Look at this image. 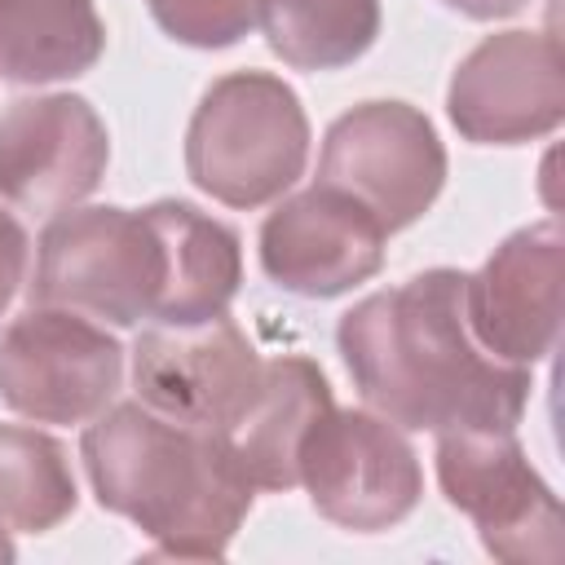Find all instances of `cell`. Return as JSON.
<instances>
[{"label": "cell", "instance_id": "1", "mask_svg": "<svg viewBox=\"0 0 565 565\" xmlns=\"http://www.w3.org/2000/svg\"><path fill=\"white\" fill-rule=\"evenodd\" d=\"M335 349L362 402L402 433L516 428L530 366L499 362L472 331L468 274L424 269L340 313Z\"/></svg>", "mask_w": 565, "mask_h": 565}, {"label": "cell", "instance_id": "2", "mask_svg": "<svg viewBox=\"0 0 565 565\" xmlns=\"http://www.w3.org/2000/svg\"><path fill=\"white\" fill-rule=\"evenodd\" d=\"M79 455L97 503L128 516L154 543L150 556L221 561L256 499L225 433L177 424L141 397L88 419Z\"/></svg>", "mask_w": 565, "mask_h": 565}, {"label": "cell", "instance_id": "3", "mask_svg": "<svg viewBox=\"0 0 565 565\" xmlns=\"http://www.w3.org/2000/svg\"><path fill=\"white\" fill-rule=\"evenodd\" d=\"M309 159V115L274 71H230L194 106L185 128L190 181L225 207L282 199Z\"/></svg>", "mask_w": 565, "mask_h": 565}, {"label": "cell", "instance_id": "4", "mask_svg": "<svg viewBox=\"0 0 565 565\" xmlns=\"http://www.w3.org/2000/svg\"><path fill=\"white\" fill-rule=\"evenodd\" d=\"M163 238L146 207H66L35 243L31 305L75 309L115 327L154 318L163 296Z\"/></svg>", "mask_w": 565, "mask_h": 565}, {"label": "cell", "instance_id": "5", "mask_svg": "<svg viewBox=\"0 0 565 565\" xmlns=\"http://www.w3.org/2000/svg\"><path fill=\"white\" fill-rule=\"evenodd\" d=\"M437 486L494 561H561V499L525 459L516 428L437 433Z\"/></svg>", "mask_w": 565, "mask_h": 565}, {"label": "cell", "instance_id": "6", "mask_svg": "<svg viewBox=\"0 0 565 565\" xmlns=\"http://www.w3.org/2000/svg\"><path fill=\"white\" fill-rule=\"evenodd\" d=\"M318 181L344 190L384 234H397L437 203L446 185V146L419 106L362 102L327 128Z\"/></svg>", "mask_w": 565, "mask_h": 565}, {"label": "cell", "instance_id": "7", "mask_svg": "<svg viewBox=\"0 0 565 565\" xmlns=\"http://www.w3.org/2000/svg\"><path fill=\"white\" fill-rule=\"evenodd\" d=\"M124 384V344L93 318L31 305L0 331V402L35 424H88Z\"/></svg>", "mask_w": 565, "mask_h": 565}, {"label": "cell", "instance_id": "8", "mask_svg": "<svg viewBox=\"0 0 565 565\" xmlns=\"http://www.w3.org/2000/svg\"><path fill=\"white\" fill-rule=\"evenodd\" d=\"M300 486L331 525L380 534L415 512L424 468L397 424L375 411L331 406L300 446Z\"/></svg>", "mask_w": 565, "mask_h": 565}, {"label": "cell", "instance_id": "9", "mask_svg": "<svg viewBox=\"0 0 565 565\" xmlns=\"http://www.w3.org/2000/svg\"><path fill=\"white\" fill-rule=\"evenodd\" d=\"M260 353L230 313L194 327H150L132 344L137 397L190 428L230 433L260 384Z\"/></svg>", "mask_w": 565, "mask_h": 565}, {"label": "cell", "instance_id": "10", "mask_svg": "<svg viewBox=\"0 0 565 565\" xmlns=\"http://www.w3.org/2000/svg\"><path fill=\"white\" fill-rule=\"evenodd\" d=\"M446 115L463 141L521 146L561 128L565 62L552 31H494L450 75Z\"/></svg>", "mask_w": 565, "mask_h": 565}, {"label": "cell", "instance_id": "11", "mask_svg": "<svg viewBox=\"0 0 565 565\" xmlns=\"http://www.w3.org/2000/svg\"><path fill=\"white\" fill-rule=\"evenodd\" d=\"M110 163L102 115L79 93L18 97L0 115V199L57 216L84 203Z\"/></svg>", "mask_w": 565, "mask_h": 565}, {"label": "cell", "instance_id": "12", "mask_svg": "<svg viewBox=\"0 0 565 565\" xmlns=\"http://www.w3.org/2000/svg\"><path fill=\"white\" fill-rule=\"evenodd\" d=\"M384 225L344 190L313 181L287 194L260 225V269L274 287L331 300L384 269Z\"/></svg>", "mask_w": 565, "mask_h": 565}, {"label": "cell", "instance_id": "13", "mask_svg": "<svg viewBox=\"0 0 565 565\" xmlns=\"http://www.w3.org/2000/svg\"><path fill=\"white\" fill-rule=\"evenodd\" d=\"M565 234L556 221H534L508 234L477 274H468V318L477 340L512 366H534L561 335Z\"/></svg>", "mask_w": 565, "mask_h": 565}, {"label": "cell", "instance_id": "14", "mask_svg": "<svg viewBox=\"0 0 565 565\" xmlns=\"http://www.w3.org/2000/svg\"><path fill=\"white\" fill-rule=\"evenodd\" d=\"M331 384L309 358H274L260 371L256 397L225 433L238 468L256 490L300 486V446L309 428L331 411Z\"/></svg>", "mask_w": 565, "mask_h": 565}, {"label": "cell", "instance_id": "15", "mask_svg": "<svg viewBox=\"0 0 565 565\" xmlns=\"http://www.w3.org/2000/svg\"><path fill=\"white\" fill-rule=\"evenodd\" d=\"M146 212H150V221L163 238V256H168L154 322L159 327H194V322L230 313V300L243 287L238 234L185 199H159Z\"/></svg>", "mask_w": 565, "mask_h": 565}, {"label": "cell", "instance_id": "16", "mask_svg": "<svg viewBox=\"0 0 565 565\" xmlns=\"http://www.w3.org/2000/svg\"><path fill=\"white\" fill-rule=\"evenodd\" d=\"M102 53L106 22L97 18V0H0V79H75Z\"/></svg>", "mask_w": 565, "mask_h": 565}, {"label": "cell", "instance_id": "17", "mask_svg": "<svg viewBox=\"0 0 565 565\" xmlns=\"http://www.w3.org/2000/svg\"><path fill=\"white\" fill-rule=\"evenodd\" d=\"M256 22L291 71H340L375 44L380 0H256Z\"/></svg>", "mask_w": 565, "mask_h": 565}, {"label": "cell", "instance_id": "18", "mask_svg": "<svg viewBox=\"0 0 565 565\" xmlns=\"http://www.w3.org/2000/svg\"><path fill=\"white\" fill-rule=\"evenodd\" d=\"M79 503L66 446L40 428L0 424V525L44 534Z\"/></svg>", "mask_w": 565, "mask_h": 565}, {"label": "cell", "instance_id": "19", "mask_svg": "<svg viewBox=\"0 0 565 565\" xmlns=\"http://www.w3.org/2000/svg\"><path fill=\"white\" fill-rule=\"evenodd\" d=\"M163 35L190 49H230L256 26V0H146Z\"/></svg>", "mask_w": 565, "mask_h": 565}, {"label": "cell", "instance_id": "20", "mask_svg": "<svg viewBox=\"0 0 565 565\" xmlns=\"http://www.w3.org/2000/svg\"><path fill=\"white\" fill-rule=\"evenodd\" d=\"M26 260H31V238L13 212L0 207V318L9 313L13 296L26 282Z\"/></svg>", "mask_w": 565, "mask_h": 565}, {"label": "cell", "instance_id": "21", "mask_svg": "<svg viewBox=\"0 0 565 565\" xmlns=\"http://www.w3.org/2000/svg\"><path fill=\"white\" fill-rule=\"evenodd\" d=\"M441 4H450V9L463 13V18L494 22V18H512V13H521L530 0H441Z\"/></svg>", "mask_w": 565, "mask_h": 565}]
</instances>
